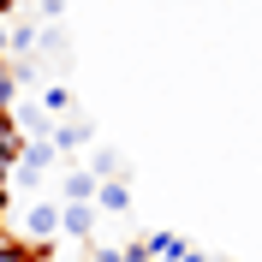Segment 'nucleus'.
<instances>
[{
    "instance_id": "6",
    "label": "nucleus",
    "mask_w": 262,
    "mask_h": 262,
    "mask_svg": "<svg viewBox=\"0 0 262 262\" xmlns=\"http://www.w3.org/2000/svg\"><path fill=\"white\" fill-rule=\"evenodd\" d=\"M143 245H149V262H185V250H191L179 232H149Z\"/></svg>"
},
{
    "instance_id": "10",
    "label": "nucleus",
    "mask_w": 262,
    "mask_h": 262,
    "mask_svg": "<svg viewBox=\"0 0 262 262\" xmlns=\"http://www.w3.org/2000/svg\"><path fill=\"white\" fill-rule=\"evenodd\" d=\"M42 107H48V114H66V107H72V96H66L60 83H48V90H42Z\"/></svg>"
},
{
    "instance_id": "5",
    "label": "nucleus",
    "mask_w": 262,
    "mask_h": 262,
    "mask_svg": "<svg viewBox=\"0 0 262 262\" xmlns=\"http://www.w3.org/2000/svg\"><path fill=\"white\" fill-rule=\"evenodd\" d=\"M96 209L125 214V209H131V179H101V185H96Z\"/></svg>"
},
{
    "instance_id": "3",
    "label": "nucleus",
    "mask_w": 262,
    "mask_h": 262,
    "mask_svg": "<svg viewBox=\"0 0 262 262\" xmlns=\"http://www.w3.org/2000/svg\"><path fill=\"white\" fill-rule=\"evenodd\" d=\"M60 232L90 238V232H96V203H60Z\"/></svg>"
},
{
    "instance_id": "9",
    "label": "nucleus",
    "mask_w": 262,
    "mask_h": 262,
    "mask_svg": "<svg viewBox=\"0 0 262 262\" xmlns=\"http://www.w3.org/2000/svg\"><path fill=\"white\" fill-rule=\"evenodd\" d=\"M6 48L12 54H36V24H18V30L6 36Z\"/></svg>"
},
{
    "instance_id": "2",
    "label": "nucleus",
    "mask_w": 262,
    "mask_h": 262,
    "mask_svg": "<svg viewBox=\"0 0 262 262\" xmlns=\"http://www.w3.org/2000/svg\"><path fill=\"white\" fill-rule=\"evenodd\" d=\"M48 143H54V155H78V149L96 143V125H90V119H60Z\"/></svg>"
},
{
    "instance_id": "1",
    "label": "nucleus",
    "mask_w": 262,
    "mask_h": 262,
    "mask_svg": "<svg viewBox=\"0 0 262 262\" xmlns=\"http://www.w3.org/2000/svg\"><path fill=\"white\" fill-rule=\"evenodd\" d=\"M54 232H60V203H48V196L18 214V238H30V245H54Z\"/></svg>"
},
{
    "instance_id": "4",
    "label": "nucleus",
    "mask_w": 262,
    "mask_h": 262,
    "mask_svg": "<svg viewBox=\"0 0 262 262\" xmlns=\"http://www.w3.org/2000/svg\"><path fill=\"white\" fill-rule=\"evenodd\" d=\"M0 262H54V245H30V238H0Z\"/></svg>"
},
{
    "instance_id": "8",
    "label": "nucleus",
    "mask_w": 262,
    "mask_h": 262,
    "mask_svg": "<svg viewBox=\"0 0 262 262\" xmlns=\"http://www.w3.org/2000/svg\"><path fill=\"white\" fill-rule=\"evenodd\" d=\"M90 173H96V179H125V173H119V155H114V149H96Z\"/></svg>"
},
{
    "instance_id": "7",
    "label": "nucleus",
    "mask_w": 262,
    "mask_h": 262,
    "mask_svg": "<svg viewBox=\"0 0 262 262\" xmlns=\"http://www.w3.org/2000/svg\"><path fill=\"white\" fill-rule=\"evenodd\" d=\"M96 185H101V179L90 173V167H72L60 191H66V203H96Z\"/></svg>"
}]
</instances>
